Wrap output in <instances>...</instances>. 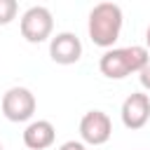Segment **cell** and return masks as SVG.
<instances>
[{
	"instance_id": "cell-10",
	"label": "cell",
	"mask_w": 150,
	"mask_h": 150,
	"mask_svg": "<svg viewBox=\"0 0 150 150\" xmlns=\"http://www.w3.org/2000/svg\"><path fill=\"white\" fill-rule=\"evenodd\" d=\"M138 80H141V87L150 91V63H148V66H145V68L138 73Z\"/></svg>"
},
{
	"instance_id": "cell-7",
	"label": "cell",
	"mask_w": 150,
	"mask_h": 150,
	"mask_svg": "<svg viewBox=\"0 0 150 150\" xmlns=\"http://www.w3.org/2000/svg\"><path fill=\"white\" fill-rule=\"evenodd\" d=\"M122 124L127 129H141L150 120V96L143 91H134L122 103Z\"/></svg>"
},
{
	"instance_id": "cell-11",
	"label": "cell",
	"mask_w": 150,
	"mask_h": 150,
	"mask_svg": "<svg viewBox=\"0 0 150 150\" xmlns=\"http://www.w3.org/2000/svg\"><path fill=\"white\" fill-rule=\"evenodd\" d=\"M59 150H87V148H84V143H82V141H66Z\"/></svg>"
},
{
	"instance_id": "cell-4",
	"label": "cell",
	"mask_w": 150,
	"mask_h": 150,
	"mask_svg": "<svg viewBox=\"0 0 150 150\" xmlns=\"http://www.w3.org/2000/svg\"><path fill=\"white\" fill-rule=\"evenodd\" d=\"M35 112V96L26 87H12L2 96V115L9 122H28Z\"/></svg>"
},
{
	"instance_id": "cell-3",
	"label": "cell",
	"mask_w": 150,
	"mask_h": 150,
	"mask_svg": "<svg viewBox=\"0 0 150 150\" xmlns=\"http://www.w3.org/2000/svg\"><path fill=\"white\" fill-rule=\"evenodd\" d=\"M52 30H54V16L45 5H33V7H28L23 12V16H21V35L28 42L40 45L52 35Z\"/></svg>"
},
{
	"instance_id": "cell-1",
	"label": "cell",
	"mask_w": 150,
	"mask_h": 150,
	"mask_svg": "<svg viewBox=\"0 0 150 150\" xmlns=\"http://www.w3.org/2000/svg\"><path fill=\"white\" fill-rule=\"evenodd\" d=\"M122 7L115 5V2H98L91 7L89 12V23H87V30H89V38L96 47H103V49H110L115 45V40L120 38V30H122Z\"/></svg>"
},
{
	"instance_id": "cell-8",
	"label": "cell",
	"mask_w": 150,
	"mask_h": 150,
	"mask_svg": "<svg viewBox=\"0 0 150 150\" xmlns=\"http://www.w3.org/2000/svg\"><path fill=\"white\" fill-rule=\"evenodd\" d=\"M56 138V129L49 120H35L23 129V143L30 150H45L54 143Z\"/></svg>"
},
{
	"instance_id": "cell-6",
	"label": "cell",
	"mask_w": 150,
	"mask_h": 150,
	"mask_svg": "<svg viewBox=\"0 0 150 150\" xmlns=\"http://www.w3.org/2000/svg\"><path fill=\"white\" fill-rule=\"evenodd\" d=\"M49 56L54 63H61V66H70V63H77L80 56H82V42L75 33L70 30H61L52 38L49 42Z\"/></svg>"
},
{
	"instance_id": "cell-5",
	"label": "cell",
	"mask_w": 150,
	"mask_h": 150,
	"mask_svg": "<svg viewBox=\"0 0 150 150\" xmlns=\"http://www.w3.org/2000/svg\"><path fill=\"white\" fill-rule=\"evenodd\" d=\"M80 136H82V143L103 145L112 136V122H110L108 112H103V110L84 112L80 120Z\"/></svg>"
},
{
	"instance_id": "cell-13",
	"label": "cell",
	"mask_w": 150,
	"mask_h": 150,
	"mask_svg": "<svg viewBox=\"0 0 150 150\" xmlns=\"http://www.w3.org/2000/svg\"><path fill=\"white\" fill-rule=\"evenodd\" d=\"M0 150H2V145H0Z\"/></svg>"
},
{
	"instance_id": "cell-9",
	"label": "cell",
	"mask_w": 150,
	"mask_h": 150,
	"mask_svg": "<svg viewBox=\"0 0 150 150\" xmlns=\"http://www.w3.org/2000/svg\"><path fill=\"white\" fill-rule=\"evenodd\" d=\"M16 12H19L16 0H0V26L12 23L16 19Z\"/></svg>"
},
{
	"instance_id": "cell-12",
	"label": "cell",
	"mask_w": 150,
	"mask_h": 150,
	"mask_svg": "<svg viewBox=\"0 0 150 150\" xmlns=\"http://www.w3.org/2000/svg\"><path fill=\"white\" fill-rule=\"evenodd\" d=\"M145 49L150 52V26L145 28Z\"/></svg>"
},
{
	"instance_id": "cell-2",
	"label": "cell",
	"mask_w": 150,
	"mask_h": 150,
	"mask_svg": "<svg viewBox=\"0 0 150 150\" xmlns=\"http://www.w3.org/2000/svg\"><path fill=\"white\" fill-rule=\"evenodd\" d=\"M150 63L148 49L141 45H131V47H120V49H108L103 52V56L98 59V68L105 77L110 80H122L131 73H141L145 66Z\"/></svg>"
}]
</instances>
